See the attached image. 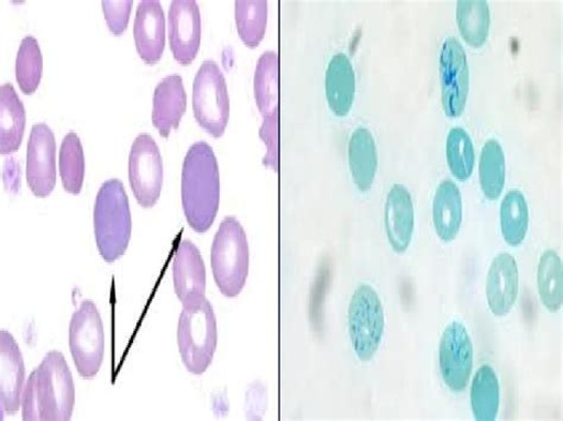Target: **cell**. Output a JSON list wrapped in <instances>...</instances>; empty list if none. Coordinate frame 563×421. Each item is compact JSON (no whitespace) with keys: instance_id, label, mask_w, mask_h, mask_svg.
I'll return each instance as SVG.
<instances>
[{"instance_id":"6da1fadb","label":"cell","mask_w":563,"mask_h":421,"mask_svg":"<svg viewBox=\"0 0 563 421\" xmlns=\"http://www.w3.org/2000/svg\"><path fill=\"white\" fill-rule=\"evenodd\" d=\"M76 405V386L60 352H49L29 377L22 396L23 420L67 421Z\"/></svg>"},{"instance_id":"7a4b0ae2","label":"cell","mask_w":563,"mask_h":421,"mask_svg":"<svg viewBox=\"0 0 563 421\" xmlns=\"http://www.w3.org/2000/svg\"><path fill=\"white\" fill-rule=\"evenodd\" d=\"M183 207L191 230L212 228L220 204V175L213 148L206 142L192 144L183 167Z\"/></svg>"},{"instance_id":"3957f363","label":"cell","mask_w":563,"mask_h":421,"mask_svg":"<svg viewBox=\"0 0 563 421\" xmlns=\"http://www.w3.org/2000/svg\"><path fill=\"white\" fill-rule=\"evenodd\" d=\"M128 195L120 179H109L98 191L95 204V234L99 253L107 263L125 254L131 237Z\"/></svg>"},{"instance_id":"277c9868","label":"cell","mask_w":563,"mask_h":421,"mask_svg":"<svg viewBox=\"0 0 563 421\" xmlns=\"http://www.w3.org/2000/svg\"><path fill=\"white\" fill-rule=\"evenodd\" d=\"M249 244L245 230L234 217L221 221L211 251L213 277L220 292L235 298L245 288L249 276Z\"/></svg>"},{"instance_id":"5b68a950","label":"cell","mask_w":563,"mask_h":421,"mask_svg":"<svg viewBox=\"0 0 563 421\" xmlns=\"http://www.w3.org/2000/svg\"><path fill=\"white\" fill-rule=\"evenodd\" d=\"M217 343V319L209 300L205 298L196 306L184 308L177 325V344L189 373L201 375L210 368Z\"/></svg>"},{"instance_id":"8992f818","label":"cell","mask_w":563,"mask_h":421,"mask_svg":"<svg viewBox=\"0 0 563 421\" xmlns=\"http://www.w3.org/2000/svg\"><path fill=\"white\" fill-rule=\"evenodd\" d=\"M192 110L198 124L213 139L224 135L230 119V98L224 74L212 59L205 62L197 74Z\"/></svg>"},{"instance_id":"52a82bcc","label":"cell","mask_w":563,"mask_h":421,"mask_svg":"<svg viewBox=\"0 0 563 421\" xmlns=\"http://www.w3.org/2000/svg\"><path fill=\"white\" fill-rule=\"evenodd\" d=\"M384 328L385 315L378 293L369 285H360L349 307V334L354 354L362 363H368L377 354Z\"/></svg>"},{"instance_id":"ba28073f","label":"cell","mask_w":563,"mask_h":421,"mask_svg":"<svg viewBox=\"0 0 563 421\" xmlns=\"http://www.w3.org/2000/svg\"><path fill=\"white\" fill-rule=\"evenodd\" d=\"M69 348L80 377L93 379L102 365L106 335L101 315L92 300H84L71 315Z\"/></svg>"},{"instance_id":"9c48e42d","label":"cell","mask_w":563,"mask_h":421,"mask_svg":"<svg viewBox=\"0 0 563 421\" xmlns=\"http://www.w3.org/2000/svg\"><path fill=\"white\" fill-rule=\"evenodd\" d=\"M129 180L133 195L143 208H153L158 202L163 186V162L151 134H140L132 144Z\"/></svg>"},{"instance_id":"30bf717a","label":"cell","mask_w":563,"mask_h":421,"mask_svg":"<svg viewBox=\"0 0 563 421\" xmlns=\"http://www.w3.org/2000/svg\"><path fill=\"white\" fill-rule=\"evenodd\" d=\"M441 96L444 113L450 118L463 114L470 90L466 53L454 37L444 41L440 55Z\"/></svg>"},{"instance_id":"8fae6325","label":"cell","mask_w":563,"mask_h":421,"mask_svg":"<svg viewBox=\"0 0 563 421\" xmlns=\"http://www.w3.org/2000/svg\"><path fill=\"white\" fill-rule=\"evenodd\" d=\"M439 366L443 383L453 392H463L473 369V344L463 323L452 322L444 329L439 345Z\"/></svg>"},{"instance_id":"7c38bea8","label":"cell","mask_w":563,"mask_h":421,"mask_svg":"<svg viewBox=\"0 0 563 421\" xmlns=\"http://www.w3.org/2000/svg\"><path fill=\"white\" fill-rule=\"evenodd\" d=\"M56 142L47 124L33 128L27 142L26 182L36 198H48L56 186Z\"/></svg>"},{"instance_id":"4fadbf2b","label":"cell","mask_w":563,"mask_h":421,"mask_svg":"<svg viewBox=\"0 0 563 421\" xmlns=\"http://www.w3.org/2000/svg\"><path fill=\"white\" fill-rule=\"evenodd\" d=\"M169 43L183 66L195 62L201 43V14L195 0H174L169 9Z\"/></svg>"},{"instance_id":"5bb4252c","label":"cell","mask_w":563,"mask_h":421,"mask_svg":"<svg viewBox=\"0 0 563 421\" xmlns=\"http://www.w3.org/2000/svg\"><path fill=\"white\" fill-rule=\"evenodd\" d=\"M174 289L184 308L196 306L205 299L206 267L198 247L183 239L173 254Z\"/></svg>"},{"instance_id":"9a60e30c","label":"cell","mask_w":563,"mask_h":421,"mask_svg":"<svg viewBox=\"0 0 563 421\" xmlns=\"http://www.w3.org/2000/svg\"><path fill=\"white\" fill-rule=\"evenodd\" d=\"M25 387V366L16 340L2 330L0 332V402L8 416L16 414L22 406Z\"/></svg>"},{"instance_id":"2e32d148","label":"cell","mask_w":563,"mask_h":421,"mask_svg":"<svg viewBox=\"0 0 563 421\" xmlns=\"http://www.w3.org/2000/svg\"><path fill=\"white\" fill-rule=\"evenodd\" d=\"M137 52L146 65H156L166 48V16L157 0L141 2L133 24Z\"/></svg>"},{"instance_id":"e0dca14e","label":"cell","mask_w":563,"mask_h":421,"mask_svg":"<svg viewBox=\"0 0 563 421\" xmlns=\"http://www.w3.org/2000/svg\"><path fill=\"white\" fill-rule=\"evenodd\" d=\"M520 290V273L508 253H501L494 259L486 277V299L488 308L497 318H504L514 308Z\"/></svg>"},{"instance_id":"ac0fdd59","label":"cell","mask_w":563,"mask_h":421,"mask_svg":"<svg viewBox=\"0 0 563 421\" xmlns=\"http://www.w3.org/2000/svg\"><path fill=\"white\" fill-rule=\"evenodd\" d=\"M153 124L163 139L180 126L187 109V95L180 75L173 74L156 87L153 100Z\"/></svg>"},{"instance_id":"d6986e66","label":"cell","mask_w":563,"mask_h":421,"mask_svg":"<svg viewBox=\"0 0 563 421\" xmlns=\"http://www.w3.org/2000/svg\"><path fill=\"white\" fill-rule=\"evenodd\" d=\"M415 228V210L409 190L402 185L391 187L385 203V231L391 248L407 252Z\"/></svg>"},{"instance_id":"ffe728a7","label":"cell","mask_w":563,"mask_h":421,"mask_svg":"<svg viewBox=\"0 0 563 421\" xmlns=\"http://www.w3.org/2000/svg\"><path fill=\"white\" fill-rule=\"evenodd\" d=\"M325 98L336 117H346L353 107L355 74L351 59L343 53L335 54L325 71Z\"/></svg>"},{"instance_id":"44dd1931","label":"cell","mask_w":563,"mask_h":421,"mask_svg":"<svg viewBox=\"0 0 563 421\" xmlns=\"http://www.w3.org/2000/svg\"><path fill=\"white\" fill-rule=\"evenodd\" d=\"M25 130V109L11 84L0 87V155L19 152Z\"/></svg>"},{"instance_id":"7402d4cb","label":"cell","mask_w":563,"mask_h":421,"mask_svg":"<svg viewBox=\"0 0 563 421\" xmlns=\"http://www.w3.org/2000/svg\"><path fill=\"white\" fill-rule=\"evenodd\" d=\"M349 163L354 185L361 191L367 192L375 182L378 167L377 147L372 132L357 129L352 133Z\"/></svg>"},{"instance_id":"603a6c76","label":"cell","mask_w":563,"mask_h":421,"mask_svg":"<svg viewBox=\"0 0 563 421\" xmlns=\"http://www.w3.org/2000/svg\"><path fill=\"white\" fill-rule=\"evenodd\" d=\"M433 220L437 234L443 243L453 242L461 231L463 222L462 193L450 179L443 180L437 189Z\"/></svg>"},{"instance_id":"cb8c5ba5","label":"cell","mask_w":563,"mask_h":421,"mask_svg":"<svg viewBox=\"0 0 563 421\" xmlns=\"http://www.w3.org/2000/svg\"><path fill=\"white\" fill-rule=\"evenodd\" d=\"M471 406L474 419L495 421L500 406V387L495 369L482 366L474 375L471 387Z\"/></svg>"},{"instance_id":"d4e9b609","label":"cell","mask_w":563,"mask_h":421,"mask_svg":"<svg viewBox=\"0 0 563 421\" xmlns=\"http://www.w3.org/2000/svg\"><path fill=\"white\" fill-rule=\"evenodd\" d=\"M456 23L466 43L482 48L490 32V8L485 0H461L456 4Z\"/></svg>"},{"instance_id":"484cf974","label":"cell","mask_w":563,"mask_h":421,"mask_svg":"<svg viewBox=\"0 0 563 421\" xmlns=\"http://www.w3.org/2000/svg\"><path fill=\"white\" fill-rule=\"evenodd\" d=\"M236 30L249 48H257L268 25V2L265 0H236L234 4Z\"/></svg>"},{"instance_id":"4316f807","label":"cell","mask_w":563,"mask_h":421,"mask_svg":"<svg viewBox=\"0 0 563 421\" xmlns=\"http://www.w3.org/2000/svg\"><path fill=\"white\" fill-rule=\"evenodd\" d=\"M538 290L543 307L559 312L563 303V266L559 254L548 250L542 254L538 269Z\"/></svg>"},{"instance_id":"83f0119b","label":"cell","mask_w":563,"mask_h":421,"mask_svg":"<svg viewBox=\"0 0 563 421\" xmlns=\"http://www.w3.org/2000/svg\"><path fill=\"white\" fill-rule=\"evenodd\" d=\"M529 228V209L525 195L511 190L500 206V229L504 240L512 247L520 246Z\"/></svg>"},{"instance_id":"f1b7e54d","label":"cell","mask_w":563,"mask_h":421,"mask_svg":"<svg viewBox=\"0 0 563 421\" xmlns=\"http://www.w3.org/2000/svg\"><path fill=\"white\" fill-rule=\"evenodd\" d=\"M255 98L263 117L278 111V55L264 53L257 63L254 80Z\"/></svg>"},{"instance_id":"f546056e","label":"cell","mask_w":563,"mask_h":421,"mask_svg":"<svg viewBox=\"0 0 563 421\" xmlns=\"http://www.w3.org/2000/svg\"><path fill=\"white\" fill-rule=\"evenodd\" d=\"M479 179L485 197L492 201L498 200L506 186V156L495 140L487 141L483 147Z\"/></svg>"},{"instance_id":"4dcf8cb0","label":"cell","mask_w":563,"mask_h":421,"mask_svg":"<svg viewBox=\"0 0 563 421\" xmlns=\"http://www.w3.org/2000/svg\"><path fill=\"white\" fill-rule=\"evenodd\" d=\"M63 185L67 192L79 195L84 186L85 157L84 148L76 132H69L58 155Z\"/></svg>"},{"instance_id":"1f68e13d","label":"cell","mask_w":563,"mask_h":421,"mask_svg":"<svg viewBox=\"0 0 563 421\" xmlns=\"http://www.w3.org/2000/svg\"><path fill=\"white\" fill-rule=\"evenodd\" d=\"M43 73V57L38 42L33 36L23 38L16 59V79L22 92L31 96L36 92Z\"/></svg>"},{"instance_id":"d6a6232c","label":"cell","mask_w":563,"mask_h":421,"mask_svg":"<svg viewBox=\"0 0 563 421\" xmlns=\"http://www.w3.org/2000/svg\"><path fill=\"white\" fill-rule=\"evenodd\" d=\"M446 155L449 168L457 180H467L474 168V148L468 133L461 129H452L449 133Z\"/></svg>"},{"instance_id":"836d02e7","label":"cell","mask_w":563,"mask_h":421,"mask_svg":"<svg viewBox=\"0 0 563 421\" xmlns=\"http://www.w3.org/2000/svg\"><path fill=\"white\" fill-rule=\"evenodd\" d=\"M260 139L266 146V155L263 165L274 171H278L279 165V111L263 117L260 129Z\"/></svg>"},{"instance_id":"e575fe53","label":"cell","mask_w":563,"mask_h":421,"mask_svg":"<svg viewBox=\"0 0 563 421\" xmlns=\"http://www.w3.org/2000/svg\"><path fill=\"white\" fill-rule=\"evenodd\" d=\"M132 5V0H126V2H110V0H106V2H102L103 16H106L113 35L121 36L124 34L129 24Z\"/></svg>"}]
</instances>
